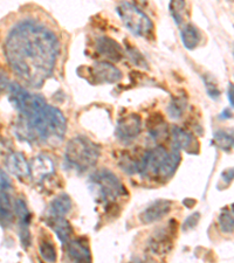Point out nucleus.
I'll return each instance as SVG.
<instances>
[{
  "instance_id": "1",
  "label": "nucleus",
  "mask_w": 234,
  "mask_h": 263,
  "mask_svg": "<svg viewBox=\"0 0 234 263\" xmlns=\"http://www.w3.org/2000/svg\"><path fill=\"white\" fill-rule=\"evenodd\" d=\"M59 49L57 35L32 20L16 25L5 42L8 65L21 81L33 88H40L52 76Z\"/></svg>"
},
{
  "instance_id": "2",
  "label": "nucleus",
  "mask_w": 234,
  "mask_h": 263,
  "mask_svg": "<svg viewBox=\"0 0 234 263\" xmlns=\"http://www.w3.org/2000/svg\"><path fill=\"white\" fill-rule=\"evenodd\" d=\"M67 130V122L60 110L46 104L28 117H20L16 134L29 142L59 144Z\"/></svg>"
},
{
  "instance_id": "3",
  "label": "nucleus",
  "mask_w": 234,
  "mask_h": 263,
  "mask_svg": "<svg viewBox=\"0 0 234 263\" xmlns=\"http://www.w3.org/2000/svg\"><path fill=\"white\" fill-rule=\"evenodd\" d=\"M100 157V147L86 137H75L66 147V160L70 166L84 172L95 166Z\"/></svg>"
},
{
  "instance_id": "4",
  "label": "nucleus",
  "mask_w": 234,
  "mask_h": 263,
  "mask_svg": "<svg viewBox=\"0 0 234 263\" xmlns=\"http://www.w3.org/2000/svg\"><path fill=\"white\" fill-rule=\"evenodd\" d=\"M92 182L96 187L97 197L100 201L113 203L118 198L128 194L121 180L108 170H100L92 176Z\"/></svg>"
},
{
  "instance_id": "5",
  "label": "nucleus",
  "mask_w": 234,
  "mask_h": 263,
  "mask_svg": "<svg viewBox=\"0 0 234 263\" xmlns=\"http://www.w3.org/2000/svg\"><path fill=\"white\" fill-rule=\"evenodd\" d=\"M117 14L120 15L122 23L134 35L148 37L154 31V24L149 16L138 10L133 4L123 3L117 7Z\"/></svg>"
},
{
  "instance_id": "6",
  "label": "nucleus",
  "mask_w": 234,
  "mask_h": 263,
  "mask_svg": "<svg viewBox=\"0 0 234 263\" xmlns=\"http://www.w3.org/2000/svg\"><path fill=\"white\" fill-rule=\"evenodd\" d=\"M167 156L168 152L163 146H157L147 151L143 158L140 159V175L147 178H152V179L158 177L159 170Z\"/></svg>"
},
{
  "instance_id": "7",
  "label": "nucleus",
  "mask_w": 234,
  "mask_h": 263,
  "mask_svg": "<svg viewBox=\"0 0 234 263\" xmlns=\"http://www.w3.org/2000/svg\"><path fill=\"white\" fill-rule=\"evenodd\" d=\"M140 129H142V120L136 114H131L118 121L116 136L121 141L131 142L139 135Z\"/></svg>"
},
{
  "instance_id": "8",
  "label": "nucleus",
  "mask_w": 234,
  "mask_h": 263,
  "mask_svg": "<svg viewBox=\"0 0 234 263\" xmlns=\"http://www.w3.org/2000/svg\"><path fill=\"white\" fill-rule=\"evenodd\" d=\"M91 74L97 83H117L122 80V73L118 68L107 61L96 62L91 68Z\"/></svg>"
},
{
  "instance_id": "9",
  "label": "nucleus",
  "mask_w": 234,
  "mask_h": 263,
  "mask_svg": "<svg viewBox=\"0 0 234 263\" xmlns=\"http://www.w3.org/2000/svg\"><path fill=\"white\" fill-rule=\"evenodd\" d=\"M14 212L18 216L21 243L25 248L31 246V234H29V223H31V213L23 199H16L14 203Z\"/></svg>"
},
{
  "instance_id": "10",
  "label": "nucleus",
  "mask_w": 234,
  "mask_h": 263,
  "mask_svg": "<svg viewBox=\"0 0 234 263\" xmlns=\"http://www.w3.org/2000/svg\"><path fill=\"white\" fill-rule=\"evenodd\" d=\"M172 209V201L165 200V199H161V200H157L152 202L150 206H148L146 210H144L142 213L139 214V220L143 223H152L158 221V220L163 219L165 215L170 213V211Z\"/></svg>"
},
{
  "instance_id": "11",
  "label": "nucleus",
  "mask_w": 234,
  "mask_h": 263,
  "mask_svg": "<svg viewBox=\"0 0 234 263\" xmlns=\"http://www.w3.org/2000/svg\"><path fill=\"white\" fill-rule=\"evenodd\" d=\"M5 165L10 173L19 179H25V178L31 176V166H29L25 156L19 154V152H13L8 156Z\"/></svg>"
},
{
  "instance_id": "12",
  "label": "nucleus",
  "mask_w": 234,
  "mask_h": 263,
  "mask_svg": "<svg viewBox=\"0 0 234 263\" xmlns=\"http://www.w3.org/2000/svg\"><path fill=\"white\" fill-rule=\"evenodd\" d=\"M96 49L110 61H120L123 58V49L112 37L101 36L96 39Z\"/></svg>"
},
{
  "instance_id": "13",
  "label": "nucleus",
  "mask_w": 234,
  "mask_h": 263,
  "mask_svg": "<svg viewBox=\"0 0 234 263\" xmlns=\"http://www.w3.org/2000/svg\"><path fill=\"white\" fill-rule=\"evenodd\" d=\"M172 146L177 150H184L187 152H192L193 150L198 151V143L191 134L186 133L185 130L174 126L171 130Z\"/></svg>"
},
{
  "instance_id": "14",
  "label": "nucleus",
  "mask_w": 234,
  "mask_h": 263,
  "mask_svg": "<svg viewBox=\"0 0 234 263\" xmlns=\"http://www.w3.org/2000/svg\"><path fill=\"white\" fill-rule=\"evenodd\" d=\"M171 228V226H170ZM164 230L152 236V239L149 242V247L152 250V253L157 255H164L170 252L172 248V231Z\"/></svg>"
},
{
  "instance_id": "15",
  "label": "nucleus",
  "mask_w": 234,
  "mask_h": 263,
  "mask_svg": "<svg viewBox=\"0 0 234 263\" xmlns=\"http://www.w3.org/2000/svg\"><path fill=\"white\" fill-rule=\"evenodd\" d=\"M54 172V164L50 158L46 156H39L34 158L31 163V175L38 181L44 180L45 178Z\"/></svg>"
},
{
  "instance_id": "16",
  "label": "nucleus",
  "mask_w": 234,
  "mask_h": 263,
  "mask_svg": "<svg viewBox=\"0 0 234 263\" xmlns=\"http://www.w3.org/2000/svg\"><path fill=\"white\" fill-rule=\"evenodd\" d=\"M67 247V253L71 260L76 262H89L92 261L91 250L88 246L81 240H69L65 245Z\"/></svg>"
},
{
  "instance_id": "17",
  "label": "nucleus",
  "mask_w": 234,
  "mask_h": 263,
  "mask_svg": "<svg viewBox=\"0 0 234 263\" xmlns=\"http://www.w3.org/2000/svg\"><path fill=\"white\" fill-rule=\"evenodd\" d=\"M181 160H182V157H181L179 150L173 148L170 154H168L163 165H161L157 179H161V180L170 179V178L174 175L177 167L179 166Z\"/></svg>"
},
{
  "instance_id": "18",
  "label": "nucleus",
  "mask_w": 234,
  "mask_h": 263,
  "mask_svg": "<svg viewBox=\"0 0 234 263\" xmlns=\"http://www.w3.org/2000/svg\"><path fill=\"white\" fill-rule=\"evenodd\" d=\"M47 223L53 228L55 234L58 235L59 240H60L63 245H66L68 241L70 240L73 230H71L70 223L68 222L63 216H58V218H47Z\"/></svg>"
},
{
  "instance_id": "19",
  "label": "nucleus",
  "mask_w": 234,
  "mask_h": 263,
  "mask_svg": "<svg viewBox=\"0 0 234 263\" xmlns=\"http://www.w3.org/2000/svg\"><path fill=\"white\" fill-rule=\"evenodd\" d=\"M14 206L12 205L8 192L0 194V223L3 227H11L14 221Z\"/></svg>"
},
{
  "instance_id": "20",
  "label": "nucleus",
  "mask_w": 234,
  "mask_h": 263,
  "mask_svg": "<svg viewBox=\"0 0 234 263\" xmlns=\"http://www.w3.org/2000/svg\"><path fill=\"white\" fill-rule=\"evenodd\" d=\"M71 209V200L67 194H61L50 202L47 218H58L65 216Z\"/></svg>"
},
{
  "instance_id": "21",
  "label": "nucleus",
  "mask_w": 234,
  "mask_h": 263,
  "mask_svg": "<svg viewBox=\"0 0 234 263\" xmlns=\"http://www.w3.org/2000/svg\"><path fill=\"white\" fill-rule=\"evenodd\" d=\"M181 39L183 45L186 49H194L199 45V42L202 40L201 32L198 31V28L192 24H189L184 26L181 32Z\"/></svg>"
},
{
  "instance_id": "22",
  "label": "nucleus",
  "mask_w": 234,
  "mask_h": 263,
  "mask_svg": "<svg viewBox=\"0 0 234 263\" xmlns=\"http://www.w3.org/2000/svg\"><path fill=\"white\" fill-rule=\"evenodd\" d=\"M214 144L224 151H229L234 147V133L233 131L219 130L214 134Z\"/></svg>"
},
{
  "instance_id": "23",
  "label": "nucleus",
  "mask_w": 234,
  "mask_h": 263,
  "mask_svg": "<svg viewBox=\"0 0 234 263\" xmlns=\"http://www.w3.org/2000/svg\"><path fill=\"white\" fill-rule=\"evenodd\" d=\"M220 230L227 234L234 232V205L223 210L218 219Z\"/></svg>"
},
{
  "instance_id": "24",
  "label": "nucleus",
  "mask_w": 234,
  "mask_h": 263,
  "mask_svg": "<svg viewBox=\"0 0 234 263\" xmlns=\"http://www.w3.org/2000/svg\"><path fill=\"white\" fill-rule=\"evenodd\" d=\"M185 6V0H170V13L177 25H181L184 21Z\"/></svg>"
},
{
  "instance_id": "25",
  "label": "nucleus",
  "mask_w": 234,
  "mask_h": 263,
  "mask_svg": "<svg viewBox=\"0 0 234 263\" xmlns=\"http://www.w3.org/2000/svg\"><path fill=\"white\" fill-rule=\"evenodd\" d=\"M120 166L123 171L134 175V173H139L140 171V159L137 160L134 157L129 155H124L120 160Z\"/></svg>"
},
{
  "instance_id": "26",
  "label": "nucleus",
  "mask_w": 234,
  "mask_h": 263,
  "mask_svg": "<svg viewBox=\"0 0 234 263\" xmlns=\"http://www.w3.org/2000/svg\"><path fill=\"white\" fill-rule=\"evenodd\" d=\"M185 108H186V100L183 99V97H177V99H174L171 103H170L168 108V112L170 117L177 120V118H179L183 114H184Z\"/></svg>"
},
{
  "instance_id": "27",
  "label": "nucleus",
  "mask_w": 234,
  "mask_h": 263,
  "mask_svg": "<svg viewBox=\"0 0 234 263\" xmlns=\"http://www.w3.org/2000/svg\"><path fill=\"white\" fill-rule=\"evenodd\" d=\"M39 252L41 257L47 262L57 261V249L50 241H42L39 246Z\"/></svg>"
},
{
  "instance_id": "28",
  "label": "nucleus",
  "mask_w": 234,
  "mask_h": 263,
  "mask_svg": "<svg viewBox=\"0 0 234 263\" xmlns=\"http://www.w3.org/2000/svg\"><path fill=\"white\" fill-rule=\"evenodd\" d=\"M127 54H128V57H129L130 60L133 61L136 66H139V67H146L147 66L146 60H144L142 54H140L137 49L129 47L127 49Z\"/></svg>"
},
{
  "instance_id": "29",
  "label": "nucleus",
  "mask_w": 234,
  "mask_h": 263,
  "mask_svg": "<svg viewBox=\"0 0 234 263\" xmlns=\"http://www.w3.org/2000/svg\"><path fill=\"white\" fill-rule=\"evenodd\" d=\"M199 220H201V214H199V213H194L192 215H190L189 218L185 220L184 223H183V226H182L183 231L186 232V231L192 230V228H194L195 226H197L198 222H199Z\"/></svg>"
},
{
  "instance_id": "30",
  "label": "nucleus",
  "mask_w": 234,
  "mask_h": 263,
  "mask_svg": "<svg viewBox=\"0 0 234 263\" xmlns=\"http://www.w3.org/2000/svg\"><path fill=\"white\" fill-rule=\"evenodd\" d=\"M11 187L10 180H8L7 176L3 171H0V194L4 192H8Z\"/></svg>"
},
{
  "instance_id": "31",
  "label": "nucleus",
  "mask_w": 234,
  "mask_h": 263,
  "mask_svg": "<svg viewBox=\"0 0 234 263\" xmlns=\"http://www.w3.org/2000/svg\"><path fill=\"white\" fill-rule=\"evenodd\" d=\"M205 80V84H206V88H207V91H208V95H210L212 99H218L220 96V91L218 87H217V84H214L213 82H208L206 79Z\"/></svg>"
},
{
  "instance_id": "32",
  "label": "nucleus",
  "mask_w": 234,
  "mask_h": 263,
  "mask_svg": "<svg viewBox=\"0 0 234 263\" xmlns=\"http://www.w3.org/2000/svg\"><path fill=\"white\" fill-rule=\"evenodd\" d=\"M10 81L3 73H0V94L6 90L7 88H10Z\"/></svg>"
},
{
  "instance_id": "33",
  "label": "nucleus",
  "mask_w": 234,
  "mask_h": 263,
  "mask_svg": "<svg viewBox=\"0 0 234 263\" xmlns=\"http://www.w3.org/2000/svg\"><path fill=\"white\" fill-rule=\"evenodd\" d=\"M223 180L228 184V182H231L234 179V168H228L226 171L223 172Z\"/></svg>"
},
{
  "instance_id": "34",
  "label": "nucleus",
  "mask_w": 234,
  "mask_h": 263,
  "mask_svg": "<svg viewBox=\"0 0 234 263\" xmlns=\"http://www.w3.org/2000/svg\"><path fill=\"white\" fill-rule=\"evenodd\" d=\"M227 97H228L229 103H231V105L234 108V84H233V83H229V84H228Z\"/></svg>"
},
{
  "instance_id": "35",
  "label": "nucleus",
  "mask_w": 234,
  "mask_h": 263,
  "mask_svg": "<svg viewBox=\"0 0 234 263\" xmlns=\"http://www.w3.org/2000/svg\"><path fill=\"white\" fill-rule=\"evenodd\" d=\"M221 117H225V118H229V117H232V114L229 112L228 114V110H224V112L221 114Z\"/></svg>"
},
{
  "instance_id": "36",
  "label": "nucleus",
  "mask_w": 234,
  "mask_h": 263,
  "mask_svg": "<svg viewBox=\"0 0 234 263\" xmlns=\"http://www.w3.org/2000/svg\"><path fill=\"white\" fill-rule=\"evenodd\" d=\"M232 2H234V0H232Z\"/></svg>"
}]
</instances>
